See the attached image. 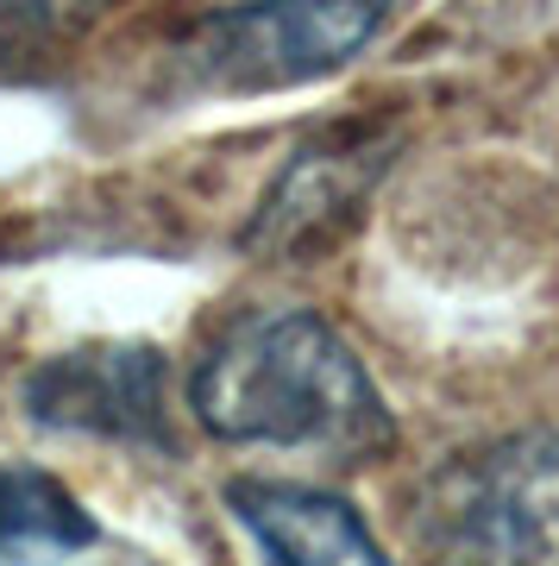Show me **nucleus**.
Returning a JSON list of instances; mask_svg holds the SVG:
<instances>
[{"instance_id":"obj_1","label":"nucleus","mask_w":559,"mask_h":566,"mask_svg":"<svg viewBox=\"0 0 559 566\" xmlns=\"http://www.w3.org/2000/svg\"><path fill=\"white\" fill-rule=\"evenodd\" d=\"M189 409L226 447H289L334 465H365L390 447L371 371L315 308L233 315L189 371Z\"/></svg>"},{"instance_id":"obj_2","label":"nucleus","mask_w":559,"mask_h":566,"mask_svg":"<svg viewBox=\"0 0 559 566\" xmlns=\"http://www.w3.org/2000/svg\"><path fill=\"white\" fill-rule=\"evenodd\" d=\"M397 0H245L170 44V70L201 95H259L334 76L383 39Z\"/></svg>"},{"instance_id":"obj_3","label":"nucleus","mask_w":559,"mask_h":566,"mask_svg":"<svg viewBox=\"0 0 559 566\" xmlns=\"http://www.w3.org/2000/svg\"><path fill=\"white\" fill-rule=\"evenodd\" d=\"M409 535L446 560H559V434H509L434 465L409 497Z\"/></svg>"},{"instance_id":"obj_4","label":"nucleus","mask_w":559,"mask_h":566,"mask_svg":"<svg viewBox=\"0 0 559 566\" xmlns=\"http://www.w3.org/2000/svg\"><path fill=\"white\" fill-rule=\"evenodd\" d=\"M170 371L158 346H76L44 359L20 385V403L39 428L101 434L126 447H170Z\"/></svg>"},{"instance_id":"obj_5","label":"nucleus","mask_w":559,"mask_h":566,"mask_svg":"<svg viewBox=\"0 0 559 566\" xmlns=\"http://www.w3.org/2000/svg\"><path fill=\"white\" fill-rule=\"evenodd\" d=\"M383 164H390V139L365 133V126H346V133L302 145L289 170L277 177V189L259 202L252 227H245V252H264L277 264L320 259L352 227L365 196L378 189Z\"/></svg>"},{"instance_id":"obj_6","label":"nucleus","mask_w":559,"mask_h":566,"mask_svg":"<svg viewBox=\"0 0 559 566\" xmlns=\"http://www.w3.org/2000/svg\"><path fill=\"white\" fill-rule=\"evenodd\" d=\"M226 510L252 542L283 566H383L378 535L365 528V516L346 497L320 485H283V479H233L226 485Z\"/></svg>"},{"instance_id":"obj_7","label":"nucleus","mask_w":559,"mask_h":566,"mask_svg":"<svg viewBox=\"0 0 559 566\" xmlns=\"http://www.w3.org/2000/svg\"><path fill=\"white\" fill-rule=\"evenodd\" d=\"M101 528L39 465H0V560L7 554H39V547H95Z\"/></svg>"},{"instance_id":"obj_8","label":"nucleus","mask_w":559,"mask_h":566,"mask_svg":"<svg viewBox=\"0 0 559 566\" xmlns=\"http://www.w3.org/2000/svg\"><path fill=\"white\" fill-rule=\"evenodd\" d=\"M107 13L114 0H0V76L76 51Z\"/></svg>"}]
</instances>
